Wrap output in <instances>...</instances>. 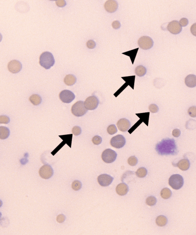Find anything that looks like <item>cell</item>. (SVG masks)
<instances>
[{"label":"cell","instance_id":"obj_1","mask_svg":"<svg viewBox=\"0 0 196 235\" xmlns=\"http://www.w3.org/2000/svg\"><path fill=\"white\" fill-rule=\"evenodd\" d=\"M155 150L160 155H176L178 152L176 144L174 139H164L156 144Z\"/></svg>","mask_w":196,"mask_h":235},{"label":"cell","instance_id":"obj_2","mask_svg":"<svg viewBox=\"0 0 196 235\" xmlns=\"http://www.w3.org/2000/svg\"><path fill=\"white\" fill-rule=\"evenodd\" d=\"M39 64L46 69H50L55 64V59L51 52H43L39 57Z\"/></svg>","mask_w":196,"mask_h":235},{"label":"cell","instance_id":"obj_3","mask_svg":"<svg viewBox=\"0 0 196 235\" xmlns=\"http://www.w3.org/2000/svg\"><path fill=\"white\" fill-rule=\"evenodd\" d=\"M87 109L85 107L84 102L82 101H77L72 106L71 112L76 117H82L87 112Z\"/></svg>","mask_w":196,"mask_h":235},{"label":"cell","instance_id":"obj_4","mask_svg":"<svg viewBox=\"0 0 196 235\" xmlns=\"http://www.w3.org/2000/svg\"><path fill=\"white\" fill-rule=\"evenodd\" d=\"M184 183V178L179 174L172 175L169 180V184L174 190L180 189L182 188Z\"/></svg>","mask_w":196,"mask_h":235},{"label":"cell","instance_id":"obj_5","mask_svg":"<svg viewBox=\"0 0 196 235\" xmlns=\"http://www.w3.org/2000/svg\"><path fill=\"white\" fill-rule=\"evenodd\" d=\"M117 157L116 152L111 149H107L102 152L101 158L105 162L109 164L115 162Z\"/></svg>","mask_w":196,"mask_h":235},{"label":"cell","instance_id":"obj_6","mask_svg":"<svg viewBox=\"0 0 196 235\" xmlns=\"http://www.w3.org/2000/svg\"><path fill=\"white\" fill-rule=\"evenodd\" d=\"M138 45L141 49L143 50H149L153 47L154 45L153 41L152 38L147 36H143L139 38Z\"/></svg>","mask_w":196,"mask_h":235},{"label":"cell","instance_id":"obj_7","mask_svg":"<svg viewBox=\"0 0 196 235\" xmlns=\"http://www.w3.org/2000/svg\"><path fill=\"white\" fill-rule=\"evenodd\" d=\"M39 174L41 178L48 180L53 175V169L50 165H45L40 168Z\"/></svg>","mask_w":196,"mask_h":235},{"label":"cell","instance_id":"obj_8","mask_svg":"<svg viewBox=\"0 0 196 235\" xmlns=\"http://www.w3.org/2000/svg\"><path fill=\"white\" fill-rule=\"evenodd\" d=\"M125 144V138L121 134L113 137L110 140V145L116 148H121L124 147Z\"/></svg>","mask_w":196,"mask_h":235},{"label":"cell","instance_id":"obj_9","mask_svg":"<svg viewBox=\"0 0 196 235\" xmlns=\"http://www.w3.org/2000/svg\"><path fill=\"white\" fill-rule=\"evenodd\" d=\"M59 98L62 102L69 103L75 99V96L69 90H63L60 93Z\"/></svg>","mask_w":196,"mask_h":235},{"label":"cell","instance_id":"obj_10","mask_svg":"<svg viewBox=\"0 0 196 235\" xmlns=\"http://www.w3.org/2000/svg\"><path fill=\"white\" fill-rule=\"evenodd\" d=\"M99 100L94 96H90L87 98L84 102L85 107L87 110H94L99 105Z\"/></svg>","mask_w":196,"mask_h":235},{"label":"cell","instance_id":"obj_11","mask_svg":"<svg viewBox=\"0 0 196 235\" xmlns=\"http://www.w3.org/2000/svg\"><path fill=\"white\" fill-rule=\"evenodd\" d=\"M167 29L173 34H178L182 31V27L177 21H173L168 24Z\"/></svg>","mask_w":196,"mask_h":235},{"label":"cell","instance_id":"obj_12","mask_svg":"<svg viewBox=\"0 0 196 235\" xmlns=\"http://www.w3.org/2000/svg\"><path fill=\"white\" fill-rule=\"evenodd\" d=\"M8 69L9 72L13 74L20 72L22 69V65L19 60H11L8 63Z\"/></svg>","mask_w":196,"mask_h":235},{"label":"cell","instance_id":"obj_13","mask_svg":"<svg viewBox=\"0 0 196 235\" xmlns=\"http://www.w3.org/2000/svg\"><path fill=\"white\" fill-rule=\"evenodd\" d=\"M113 180V177L107 174H101L98 177V182L102 187L109 186Z\"/></svg>","mask_w":196,"mask_h":235},{"label":"cell","instance_id":"obj_14","mask_svg":"<svg viewBox=\"0 0 196 235\" xmlns=\"http://www.w3.org/2000/svg\"><path fill=\"white\" fill-rule=\"evenodd\" d=\"M130 126L131 123L127 119H121L117 122L118 129L122 132L128 131L130 128Z\"/></svg>","mask_w":196,"mask_h":235},{"label":"cell","instance_id":"obj_15","mask_svg":"<svg viewBox=\"0 0 196 235\" xmlns=\"http://www.w3.org/2000/svg\"><path fill=\"white\" fill-rule=\"evenodd\" d=\"M104 8L108 12H115L118 9V2L115 0H108L105 2Z\"/></svg>","mask_w":196,"mask_h":235},{"label":"cell","instance_id":"obj_16","mask_svg":"<svg viewBox=\"0 0 196 235\" xmlns=\"http://www.w3.org/2000/svg\"><path fill=\"white\" fill-rule=\"evenodd\" d=\"M116 192L119 195L124 196L128 192L129 188L128 185L125 183H121L116 186Z\"/></svg>","mask_w":196,"mask_h":235},{"label":"cell","instance_id":"obj_17","mask_svg":"<svg viewBox=\"0 0 196 235\" xmlns=\"http://www.w3.org/2000/svg\"><path fill=\"white\" fill-rule=\"evenodd\" d=\"M185 84L189 87H196V76L194 75L190 74L185 78Z\"/></svg>","mask_w":196,"mask_h":235},{"label":"cell","instance_id":"obj_18","mask_svg":"<svg viewBox=\"0 0 196 235\" xmlns=\"http://www.w3.org/2000/svg\"><path fill=\"white\" fill-rule=\"evenodd\" d=\"M175 166L178 167L182 171H187L190 168V161L187 159H181L177 163Z\"/></svg>","mask_w":196,"mask_h":235},{"label":"cell","instance_id":"obj_19","mask_svg":"<svg viewBox=\"0 0 196 235\" xmlns=\"http://www.w3.org/2000/svg\"><path fill=\"white\" fill-rule=\"evenodd\" d=\"M77 78L72 74L67 75L64 79V84L69 86H72L75 84Z\"/></svg>","mask_w":196,"mask_h":235},{"label":"cell","instance_id":"obj_20","mask_svg":"<svg viewBox=\"0 0 196 235\" xmlns=\"http://www.w3.org/2000/svg\"><path fill=\"white\" fill-rule=\"evenodd\" d=\"M10 135V130L9 128L4 126L0 127V139L5 140L8 138Z\"/></svg>","mask_w":196,"mask_h":235},{"label":"cell","instance_id":"obj_21","mask_svg":"<svg viewBox=\"0 0 196 235\" xmlns=\"http://www.w3.org/2000/svg\"><path fill=\"white\" fill-rule=\"evenodd\" d=\"M29 100L31 103L34 105H38L41 104L42 101V99L39 95L33 94L30 96Z\"/></svg>","mask_w":196,"mask_h":235},{"label":"cell","instance_id":"obj_22","mask_svg":"<svg viewBox=\"0 0 196 235\" xmlns=\"http://www.w3.org/2000/svg\"><path fill=\"white\" fill-rule=\"evenodd\" d=\"M168 223V219L166 217L163 215H160L157 217L156 219V223L159 226H164Z\"/></svg>","mask_w":196,"mask_h":235},{"label":"cell","instance_id":"obj_23","mask_svg":"<svg viewBox=\"0 0 196 235\" xmlns=\"http://www.w3.org/2000/svg\"><path fill=\"white\" fill-rule=\"evenodd\" d=\"M135 73L139 77H143L147 73V69L144 66L140 65L135 68Z\"/></svg>","mask_w":196,"mask_h":235},{"label":"cell","instance_id":"obj_24","mask_svg":"<svg viewBox=\"0 0 196 235\" xmlns=\"http://www.w3.org/2000/svg\"><path fill=\"white\" fill-rule=\"evenodd\" d=\"M172 194V193L171 190L168 188H163L160 192V195L162 198L165 199L169 198L171 197Z\"/></svg>","mask_w":196,"mask_h":235},{"label":"cell","instance_id":"obj_25","mask_svg":"<svg viewBox=\"0 0 196 235\" xmlns=\"http://www.w3.org/2000/svg\"><path fill=\"white\" fill-rule=\"evenodd\" d=\"M148 171L145 168H140L137 169V172H136V175L137 176L140 177V178H143L146 176L147 175Z\"/></svg>","mask_w":196,"mask_h":235},{"label":"cell","instance_id":"obj_26","mask_svg":"<svg viewBox=\"0 0 196 235\" xmlns=\"http://www.w3.org/2000/svg\"><path fill=\"white\" fill-rule=\"evenodd\" d=\"M157 202V199L155 197L153 196H151L148 197L146 199V203L147 205L149 206H153V205H155Z\"/></svg>","mask_w":196,"mask_h":235},{"label":"cell","instance_id":"obj_27","mask_svg":"<svg viewBox=\"0 0 196 235\" xmlns=\"http://www.w3.org/2000/svg\"><path fill=\"white\" fill-rule=\"evenodd\" d=\"M82 187V183L79 180H75L73 182L72 185V188L75 191H78L81 189Z\"/></svg>","mask_w":196,"mask_h":235},{"label":"cell","instance_id":"obj_28","mask_svg":"<svg viewBox=\"0 0 196 235\" xmlns=\"http://www.w3.org/2000/svg\"><path fill=\"white\" fill-rule=\"evenodd\" d=\"M138 162V159L135 156H130L128 159V163L130 166H135Z\"/></svg>","mask_w":196,"mask_h":235},{"label":"cell","instance_id":"obj_29","mask_svg":"<svg viewBox=\"0 0 196 235\" xmlns=\"http://www.w3.org/2000/svg\"><path fill=\"white\" fill-rule=\"evenodd\" d=\"M107 130V133L109 134H111V135L116 134L117 133V131H118L116 126L114 124L110 125L108 126Z\"/></svg>","mask_w":196,"mask_h":235},{"label":"cell","instance_id":"obj_30","mask_svg":"<svg viewBox=\"0 0 196 235\" xmlns=\"http://www.w3.org/2000/svg\"><path fill=\"white\" fill-rule=\"evenodd\" d=\"M188 114L192 118L196 117V106H193L188 109Z\"/></svg>","mask_w":196,"mask_h":235},{"label":"cell","instance_id":"obj_31","mask_svg":"<svg viewBox=\"0 0 196 235\" xmlns=\"http://www.w3.org/2000/svg\"><path fill=\"white\" fill-rule=\"evenodd\" d=\"M149 109L152 113H156L159 111V108L157 105L155 104H151L149 105Z\"/></svg>","mask_w":196,"mask_h":235},{"label":"cell","instance_id":"obj_32","mask_svg":"<svg viewBox=\"0 0 196 235\" xmlns=\"http://www.w3.org/2000/svg\"><path fill=\"white\" fill-rule=\"evenodd\" d=\"M92 142H93V143L94 144V145H98L102 143V139L100 136H94V137H93V139H92Z\"/></svg>","mask_w":196,"mask_h":235},{"label":"cell","instance_id":"obj_33","mask_svg":"<svg viewBox=\"0 0 196 235\" xmlns=\"http://www.w3.org/2000/svg\"><path fill=\"white\" fill-rule=\"evenodd\" d=\"M10 122V118L6 116H0V123L1 124H8Z\"/></svg>","mask_w":196,"mask_h":235},{"label":"cell","instance_id":"obj_34","mask_svg":"<svg viewBox=\"0 0 196 235\" xmlns=\"http://www.w3.org/2000/svg\"><path fill=\"white\" fill-rule=\"evenodd\" d=\"M72 133L75 136H79L81 134V129L79 126H74L72 129Z\"/></svg>","mask_w":196,"mask_h":235},{"label":"cell","instance_id":"obj_35","mask_svg":"<svg viewBox=\"0 0 196 235\" xmlns=\"http://www.w3.org/2000/svg\"><path fill=\"white\" fill-rule=\"evenodd\" d=\"M86 46L89 49H94L96 47V44L93 40H89L86 43Z\"/></svg>","mask_w":196,"mask_h":235},{"label":"cell","instance_id":"obj_36","mask_svg":"<svg viewBox=\"0 0 196 235\" xmlns=\"http://www.w3.org/2000/svg\"><path fill=\"white\" fill-rule=\"evenodd\" d=\"M181 27H185L188 24V20L187 18H182L179 22Z\"/></svg>","mask_w":196,"mask_h":235},{"label":"cell","instance_id":"obj_37","mask_svg":"<svg viewBox=\"0 0 196 235\" xmlns=\"http://www.w3.org/2000/svg\"><path fill=\"white\" fill-rule=\"evenodd\" d=\"M55 3L57 6L59 7H63L66 5V2L64 0H58L56 1Z\"/></svg>","mask_w":196,"mask_h":235},{"label":"cell","instance_id":"obj_38","mask_svg":"<svg viewBox=\"0 0 196 235\" xmlns=\"http://www.w3.org/2000/svg\"><path fill=\"white\" fill-rule=\"evenodd\" d=\"M121 25L119 21H115L112 23V27L115 29H119L120 28Z\"/></svg>","mask_w":196,"mask_h":235},{"label":"cell","instance_id":"obj_39","mask_svg":"<svg viewBox=\"0 0 196 235\" xmlns=\"http://www.w3.org/2000/svg\"><path fill=\"white\" fill-rule=\"evenodd\" d=\"M66 220V217L64 215L60 214L57 217L56 220L58 223H62L65 221Z\"/></svg>","mask_w":196,"mask_h":235},{"label":"cell","instance_id":"obj_40","mask_svg":"<svg viewBox=\"0 0 196 235\" xmlns=\"http://www.w3.org/2000/svg\"><path fill=\"white\" fill-rule=\"evenodd\" d=\"M172 134L173 136H174V137H179V136H180L181 134L180 130H178V129H175V130H173V131Z\"/></svg>","mask_w":196,"mask_h":235},{"label":"cell","instance_id":"obj_41","mask_svg":"<svg viewBox=\"0 0 196 235\" xmlns=\"http://www.w3.org/2000/svg\"><path fill=\"white\" fill-rule=\"evenodd\" d=\"M191 32L192 34L196 37V23L193 24L191 27Z\"/></svg>","mask_w":196,"mask_h":235}]
</instances>
